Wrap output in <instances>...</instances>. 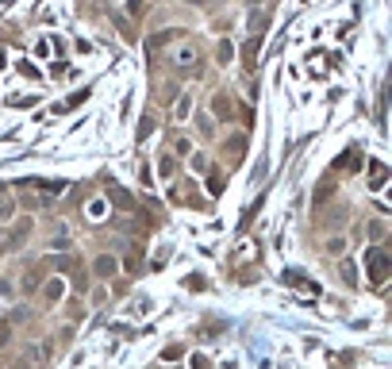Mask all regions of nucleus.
<instances>
[{
	"label": "nucleus",
	"instance_id": "5",
	"mask_svg": "<svg viewBox=\"0 0 392 369\" xmlns=\"http://www.w3.org/2000/svg\"><path fill=\"white\" fill-rule=\"evenodd\" d=\"M369 181H373L369 189H381V185H385V165H381V162H373V165H369Z\"/></svg>",
	"mask_w": 392,
	"mask_h": 369
},
{
	"label": "nucleus",
	"instance_id": "16",
	"mask_svg": "<svg viewBox=\"0 0 392 369\" xmlns=\"http://www.w3.org/2000/svg\"><path fill=\"white\" fill-rule=\"evenodd\" d=\"M200 131H204V135H212V131H216V123H212L208 116H200Z\"/></svg>",
	"mask_w": 392,
	"mask_h": 369
},
{
	"label": "nucleus",
	"instance_id": "1",
	"mask_svg": "<svg viewBox=\"0 0 392 369\" xmlns=\"http://www.w3.org/2000/svg\"><path fill=\"white\" fill-rule=\"evenodd\" d=\"M369 281L373 285H385V277H389V269H392V258H389V250L385 246H377V250H369Z\"/></svg>",
	"mask_w": 392,
	"mask_h": 369
},
{
	"label": "nucleus",
	"instance_id": "6",
	"mask_svg": "<svg viewBox=\"0 0 392 369\" xmlns=\"http://www.w3.org/2000/svg\"><path fill=\"white\" fill-rule=\"evenodd\" d=\"M54 200V196H31V192H23V208H46Z\"/></svg>",
	"mask_w": 392,
	"mask_h": 369
},
{
	"label": "nucleus",
	"instance_id": "3",
	"mask_svg": "<svg viewBox=\"0 0 392 369\" xmlns=\"http://www.w3.org/2000/svg\"><path fill=\"white\" fill-rule=\"evenodd\" d=\"M108 200H112V204H119L123 212H131V208H135V200H131L123 189H108Z\"/></svg>",
	"mask_w": 392,
	"mask_h": 369
},
{
	"label": "nucleus",
	"instance_id": "11",
	"mask_svg": "<svg viewBox=\"0 0 392 369\" xmlns=\"http://www.w3.org/2000/svg\"><path fill=\"white\" fill-rule=\"evenodd\" d=\"M150 131H154V119H150V116H143V123H139V139H146Z\"/></svg>",
	"mask_w": 392,
	"mask_h": 369
},
{
	"label": "nucleus",
	"instance_id": "2",
	"mask_svg": "<svg viewBox=\"0 0 392 369\" xmlns=\"http://www.w3.org/2000/svg\"><path fill=\"white\" fill-rule=\"evenodd\" d=\"M92 269H96L100 277H112V273H116V258H112V254H100V258L92 262Z\"/></svg>",
	"mask_w": 392,
	"mask_h": 369
},
{
	"label": "nucleus",
	"instance_id": "8",
	"mask_svg": "<svg viewBox=\"0 0 392 369\" xmlns=\"http://www.w3.org/2000/svg\"><path fill=\"white\" fill-rule=\"evenodd\" d=\"M216 54H219V62L227 66V62L235 58V46H231V43H219V50H216Z\"/></svg>",
	"mask_w": 392,
	"mask_h": 369
},
{
	"label": "nucleus",
	"instance_id": "13",
	"mask_svg": "<svg viewBox=\"0 0 392 369\" xmlns=\"http://www.w3.org/2000/svg\"><path fill=\"white\" fill-rule=\"evenodd\" d=\"M346 250V242H342V238H331V242H327V254H342Z\"/></svg>",
	"mask_w": 392,
	"mask_h": 369
},
{
	"label": "nucleus",
	"instance_id": "12",
	"mask_svg": "<svg viewBox=\"0 0 392 369\" xmlns=\"http://www.w3.org/2000/svg\"><path fill=\"white\" fill-rule=\"evenodd\" d=\"M8 216H12V200H8V196H0V223L8 220Z\"/></svg>",
	"mask_w": 392,
	"mask_h": 369
},
{
	"label": "nucleus",
	"instance_id": "14",
	"mask_svg": "<svg viewBox=\"0 0 392 369\" xmlns=\"http://www.w3.org/2000/svg\"><path fill=\"white\" fill-rule=\"evenodd\" d=\"M189 108H192L189 96H181V104H177V119H185V116H189Z\"/></svg>",
	"mask_w": 392,
	"mask_h": 369
},
{
	"label": "nucleus",
	"instance_id": "10",
	"mask_svg": "<svg viewBox=\"0 0 392 369\" xmlns=\"http://www.w3.org/2000/svg\"><path fill=\"white\" fill-rule=\"evenodd\" d=\"M4 342H12V323H8V319H0V346H4Z\"/></svg>",
	"mask_w": 392,
	"mask_h": 369
},
{
	"label": "nucleus",
	"instance_id": "7",
	"mask_svg": "<svg viewBox=\"0 0 392 369\" xmlns=\"http://www.w3.org/2000/svg\"><path fill=\"white\" fill-rule=\"evenodd\" d=\"M43 296H46V300H58V296H62V281L58 277L46 281V285H43Z\"/></svg>",
	"mask_w": 392,
	"mask_h": 369
},
{
	"label": "nucleus",
	"instance_id": "9",
	"mask_svg": "<svg viewBox=\"0 0 392 369\" xmlns=\"http://www.w3.org/2000/svg\"><path fill=\"white\" fill-rule=\"evenodd\" d=\"M358 269H354V262H342V277H346V285H358V277H354Z\"/></svg>",
	"mask_w": 392,
	"mask_h": 369
},
{
	"label": "nucleus",
	"instance_id": "4",
	"mask_svg": "<svg viewBox=\"0 0 392 369\" xmlns=\"http://www.w3.org/2000/svg\"><path fill=\"white\" fill-rule=\"evenodd\" d=\"M173 62H181V66L189 70L192 62H196V46H181V54H173Z\"/></svg>",
	"mask_w": 392,
	"mask_h": 369
},
{
	"label": "nucleus",
	"instance_id": "15",
	"mask_svg": "<svg viewBox=\"0 0 392 369\" xmlns=\"http://www.w3.org/2000/svg\"><path fill=\"white\" fill-rule=\"evenodd\" d=\"M208 189L219 192V189H223V177H219V173H212V177H208Z\"/></svg>",
	"mask_w": 392,
	"mask_h": 369
}]
</instances>
